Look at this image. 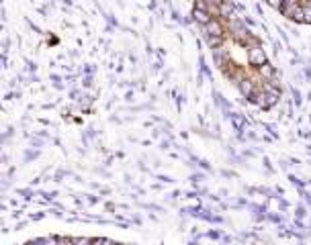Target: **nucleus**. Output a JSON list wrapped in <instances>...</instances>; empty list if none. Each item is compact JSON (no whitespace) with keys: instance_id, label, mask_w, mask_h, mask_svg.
<instances>
[{"instance_id":"obj_1","label":"nucleus","mask_w":311,"mask_h":245,"mask_svg":"<svg viewBox=\"0 0 311 245\" xmlns=\"http://www.w3.org/2000/svg\"><path fill=\"white\" fill-rule=\"evenodd\" d=\"M266 2H268L270 6H274V8H281V6H283V2H285V0H266Z\"/></svg>"}]
</instances>
